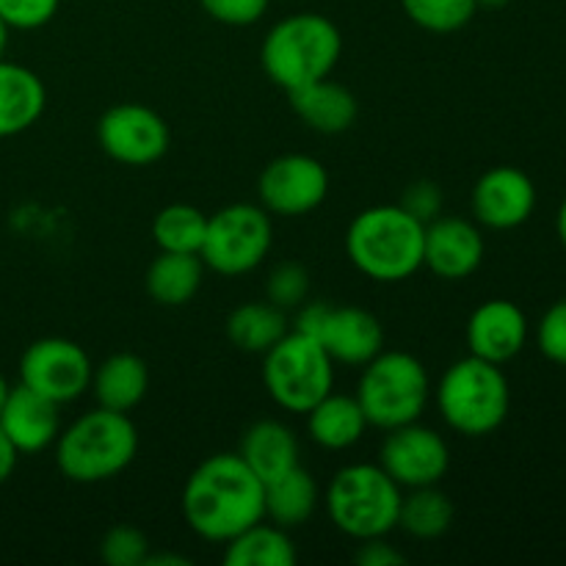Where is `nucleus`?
<instances>
[{"label":"nucleus","mask_w":566,"mask_h":566,"mask_svg":"<svg viewBox=\"0 0 566 566\" xmlns=\"http://www.w3.org/2000/svg\"><path fill=\"white\" fill-rule=\"evenodd\" d=\"M99 407L114 412H130L144 401L149 390V368L138 354L119 352L92 370V387Z\"/></svg>","instance_id":"4be33fe9"},{"label":"nucleus","mask_w":566,"mask_h":566,"mask_svg":"<svg viewBox=\"0 0 566 566\" xmlns=\"http://www.w3.org/2000/svg\"><path fill=\"white\" fill-rule=\"evenodd\" d=\"M61 0H0V20L17 31H33L48 25Z\"/></svg>","instance_id":"72a5a7b5"},{"label":"nucleus","mask_w":566,"mask_h":566,"mask_svg":"<svg viewBox=\"0 0 566 566\" xmlns=\"http://www.w3.org/2000/svg\"><path fill=\"white\" fill-rule=\"evenodd\" d=\"M315 509H318V484L302 464L263 484V520L280 528H298L313 517Z\"/></svg>","instance_id":"b1692460"},{"label":"nucleus","mask_w":566,"mask_h":566,"mask_svg":"<svg viewBox=\"0 0 566 566\" xmlns=\"http://www.w3.org/2000/svg\"><path fill=\"white\" fill-rule=\"evenodd\" d=\"M97 144L116 164L149 166L164 158L171 133L158 111L138 103H119L99 116Z\"/></svg>","instance_id":"ddd939ff"},{"label":"nucleus","mask_w":566,"mask_h":566,"mask_svg":"<svg viewBox=\"0 0 566 566\" xmlns=\"http://www.w3.org/2000/svg\"><path fill=\"white\" fill-rule=\"evenodd\" d=\"M274 227L263 205H227L216 216H208L202 258L205 269L221 276H241L258 269L271 252Z\"/></svg>","instance_id":"1a4fd4ad"},{"label":"nucleus","mask_w":566,"mask_h":566,"mask_svg":"<svg viewBox=\"0 0 566 566\" xmlns=\"http://www.w3.org/2000/svg\"><path fill=\"white\" fill-rule=\"evenodd\" d=\"M287 335L285 310L271 302H247L227 318V337L247 354H265Z\"/></svg>","instance_id":"bb28decb"},{"label":"nucleus","mask_w":566,"mask_h":566,"mask_svg":"<svg viewBox=\"0 0 566 566\" xmlns=\"http://www.w3.org/2000/svg\"><path fill=\"white\" fill-rule=\"evenodd\" d=\"M470 208L486 230H517L534 216L536 186L517 166H495L473 186Z\"/></svg>","instance_id":"2eb2a0df"},{"label":"nucleus","mask_w":566,"mask_h":566,"mask_svg":"<svg viewBox=\"0 0 566 566\" xmlns=\"http://www.w3.org/2000/svg\"><path fill=\"white\" fill-rule=\"evenodd\" d=\"M326 193H329V171L313 155H280L260 171L258 197L271 216L282 219L307 216L324 205Z\"/></svg>","instance_id":"f8f14e48"},{"label":"nucleus","mask_w":566,"mask_h":566,"mask_svg":"<svg viewBox=\"0 0 566 566\" xmlns=\"http://www.w3.org/2000/svg\"><path fill=\"white\" fill-rule=\"evenodd\" d=\"M208 232V216L186 202L166 205L153 221V238L160 252L199 254Z\"/></svg>","instance_id":"c85d7f7f"},{"label":"nucleus","mask_w":566,"mask_h":566,"mask_svg":"<svg viewBox=\"0 0 566 566\" xmlns=\"http://www.w3.org/2000/svg\"><path fill=\"white\" fill-rule=\"evenodd\" d=\"M180 506L188 528L199 539L227 545L263 520V481L238 453H216L188 475Z\"/></svg>","instance_id":"f257e3e1"},{"label":"nucleus","mask_w":566,"mask_h":566,"mask_svg":"<svg viewBox=\"0 0 566 566\" xmlns=\"http://www.w3.org/2000/svg\"><path fill=\"white\" fill-rule=\"evenodd\" d=\"M354 562L359 566H403L407 564V556L398 553L392 545H387L385 536H374V539L359 542L357 553H354Z\"/></svg>","instance_id":"e433bc0d"},{"label":"nucleus","mask_w":566,"mask_h":566,"mask_svg":"<svg viewBox=\"0 0 566 566\" xmlns=\"http://www.w3.org/2000/svg\"><path fill=\"white\" fill-rule=\"evenodd\" d=\"M536 346L542 357L566 368V298H558L545 310L536 326Z\"/></svg>","instance_id":"473e14b6"},{"label":"nucleus","mask_w":566,"mask_h":566,"mask_svg":"<svg viewBox=\"0 0 566 566\" xmlns=\"http://www.w3.org/2000/svg\"><path fill=\"white\" fill-rule=\"evenodd\" d=\"M205 280V263L199 254L160 252L149 263L144 285L149 298L160 307H182L199 293Z\"/></svg>","instance_id":"393cba45"},{"label":"nucleus","mask_w":566,"mask_h":566,"mask_svg":"<svg viewBox=\"0 0 566 566\" xmlns=\"http://www.w3.org/2000/svg\"><path fill=\"white\" fill-rule=\"evenodd\" d=\"M398 205H401L403 210H409L415 219H420L423 224H429V221H434L437 216H440L442 191H440V186H437V182L418 180V182H412L407 191H403L401 202H398Z\"/></svg>","instance_id":"c9c22d12"},{"label":"nucleus","mask_w":566,"mask_h":566,"mask_svg":"<svg viewBox=\"0 0 566 566\" xmlns=\"http://www.w3.org/2000/svg\"><path fill=\"white\" fill-rule=\"evenodd\" d=\"M0 431L17 453H39L53 446L61 434L59 403L39 396L31 387H11L0 412Z\"/></svg>","instance_id":"a211bd4d"},{"label":"nucleus","mask_w":566,"mask_h":566,"mask_svg":"<svg viewBox=\"0 0 566 566\" xmlns=\"http://www.w3.org/2000/svg\"><path fill=\"white\" fill-rule=\"evenodd\" d=\"M429 398V370L415 354L379 352L359 376L357 401L374 429L390 431L415 423L423 418Z\"/></svg>","instance_id":"423d86ee"},{"label":"nucleus","mask_w":566,"mask_h":566,"mask_svg":"<svg viewBox=\"0 0 566 566\" xmlns=\"http://www.w3.org/2000/svg\"><path fill=\"white\" fill-rule=\"evenodd\" d=\"M17 448L11 446L9 440H6V434L0 431V484H6V481L11 479V473H14L17 468Z\"/></svg>","instance_id":"4c0bfd02"},{"label":"nucleus","mask_w":566,"mask_h":566,"mask_svg":"<svg viewBox=\"0 0 566 566\" xmlns=\"http://www.w3.org/2000/svg\"><path fill=\"white\" fill-rule=\"evenodd\" d=\"M409 22L429 33H457L479 11L475 0H401Z\"/></svg>","instance_id":"c756f323"},{"label":"nucleus","mask_w":566,"mask_h":566,"mask_svg":"<svg viewBox=\"0 0 566 566\" xmlns=\"http://www.w3.org/2000/svg\"><path fill=\"white\" fill-rule=\"evenodd\" d=\"M451 497L434 486H418L401 495L398 506V528L415 539H440L453 525Z\"/></svg>","instance_id":"cd10ccee"},{"label":"nucleus","mask_w":566,"mask_h":566,"mask_svg":"<svg viewBox=\"0 0 566 566\" xmlns=\"http://www.w3.org/2000/svg\"><path fill=\"white\" fill-rule=\"evenodd\" d=\"M304 415H307L310 440L324 451H348L368 431V418H365L357 396H343V392L332 390Z\"/></svg>","instance_id":"412c9836"},{"label":"nucleus","mask_w":566,"mask_h":566,"mask_svg":"<svg viewBox=\"0 0 566 566\" xmlns=\"http://www.w3.org/2000/svg\"><path fill=\"white\" fill-rule=\"evenodd\" d=\"M468 348L473 357L506 365L528 343V318L509 298H490L468 321Z\"/></svg>","instance_id":"f3484780"},{"label":"nucleus","mask_w":566,"mask_h":566,"mask_svg":"<svg viewBox=\"0 0 566 566\" xmlns=\"http://www.w3.org/2000/svg\"><path fill=\"white\" fill-rule=\"evenodd\" d=\"M307 293H310L307 269L293 263V260L276 265V269L269 274V282H265V296H269V302L280 310L298 307V304L307 298Z\"/></svg>","instance_id":"2f4dec72"},{"label":"nucleus","mask_w":566,"mask_h":566,"mask_svg":"<svg viewBox=\"0 0 566 566\" xmlns=\"http://www.w3.org/2000/svg\"><path fill=\"white\" fill-rule=\"evenodd\" d=\"M238 457L260 481H271L298 464V440L280 420H258L247 429Z\"/></svg>","instance_id":"5701e85b"},{"label":"nucleus","mask_w":566,"mask_h":566,"mask_svg":"<svg viewBox=\"0 0 566 566\" xmlns=\"http://www.w3.org/2000/svg\"><path fill=\"white\" fill-rule=\"evenodd\" d=\"M484 260V235L479 224L459 216H437L426 224L423 265L446 282H462Z\"/></svg>","instance_id":"dca6fc26"},{"label":"nucleus","mask_w":566,"mask_h":566,"mask_svg":"<svg viewBox=\"0 0 566 566\" xmlns=\"http://www.w3.org/2000/svg\"><path fill=\"white\" fill-rule=\"evenodd\" d=\"M401 495V486L381 470V464H348L329 481L326 512L340 534L365 542L398 528Z\"/></svg>","instance_id":"0eeeda50"},{"label":"nucleus","mask_w":566,"mask_h":566,"mask_svg":"<svg viewBox=\"0 0 566 566\" xmlns=\"http://www.w3.org/2000/svg\"><path fill=\"white\" fill-rule=\"evenodd\" d=\"M379 464L401 490L434 486L451 468L448 442L420 420L387 431L379 448Z\"/></svg>","instance_id":"4468645a"},{"label":"nucleus","mask_w":566,"mask_h":566,"mask_svg":"<svg viewBox=\"0 0 566 566\" xmlns=\"http://www.w3.org/2000/svg\"><path fill=\"white\" fill-rule=\"evenodd\" d=\"M149 556V539L133 525H114L99 542V558L108 566H144Z\"/></svg>","instance_id":"7c9ffc66"},{"label":"nucleus","mask_w":566,"mask_h":566,"mask_svg":"<svg viewBox=\"0 0 566 566\" xmlns=\"http://www.w3.org/2000/svg\"><path fill=\"white\" fill-rule=\"evenodd\" d=\"M296 547L285 528L260 520L224 545L227 566H293Z\"/></svg>","instance_id":"a878e982"},{"label":"nucleus","mask_w":566,"mask_h":566,"mask_svg":"<svg viewBox=\"0 0 566 566\" xmlns=\"http://www.w3.org/2000/svg\"><path fill=\"white\" fill-rule=\"evenodd\" d=\"M9 392H11L9 381H6V376L0 374V412H3V403H6V398H9Z\"/></svg>","instance_id":"79ce46f5"},{"label":"nucleus","mask_w":566,"mask_h":566,"mask_svg":"<svg viewBox=\"0 0 566 566\" xmlns=\"http://www.w3.org/2000/svg\"><path fill=\"white\" fill-rule=\"evenodd\" d=\"M48 92L36 72L0 59V138L25 133L39 122Z\"/></svg>","instance_id":"aec40b11"},{"label":"nucleus","mask_w":566,"mask_h":566,"mask_svg":"<svg viewBox=\"0 0 566 566\" xmlns=\"http://www.w3.org/2000/svg\"><path fill=\"white\" fill-rule=\"evenodd\" d=\"M296 329L315 337L335 365L365 368L385 352V329L379 318L363 307H332L313 302L298 313Z\"/></svg>","instance_id":"9d476101"},{"label":"nucleus","mask_w":566,"mask_h":566,"mask_svg":"<svg viewBox=\"0 0 566 566\" xmlns=\"http://www.w3.org/2000/svg\"><path fill=\"white\" fill-rule=\"evenodd\" d=\"M92 359L66 337H42L25 348L20 359V385L39 396L61 403H72L92 387Z\"/></svg>","instance_id":"9b49d317"},{"label":"nucleus","mask_w":566,"mask_h":566,"mask_svg":"<svg viewBox=\"0 0 566 566\" xmlns=\"http://www.w3.org/2000/svg\"><path fill=\"white\" fill-rule=\"evenodd\" d=\"M442 420L462 437H486L503 426L512 390L501 365L468 354L442 374L437 385Z\"/></svg>","instance_id":"39448f33"},{"label":"nucleus","mask_w":566,"mask_h":566,"mask_svg":"<svg viewBox=\"0 0 566 566\" xmlns=\"http://www.w3.org/2000/svg\"><path fill=\"white\" fill-rule=\"evenodd\" d=\"M426 224L401 205H376L348 224L346 252L374 282H403L423 269Z\"/></svg>","instance_id":"f03ea898"},{"label":"nucleus","mask_w":566,"mask_h":566,"mask_svg":"<svg viewBox=\"0 0 566 566\" xmlns=\"http://www.w3.org/2000/svg\"><path fill=\"white\" fill-rule=\"evenodd\" d=\"M343 53V36L332 20L315 11L287 14L265 33L260 64L271 83L287 94L329 77Z\"/></svg>","instance_id":"7ed1b4c3"},{"label":"nucleus","mask_w":566,"mask_h":566,"mask_svg":"<svg viewBox=\"0 0 566 566\" xmlns=\"http://www.w3.org/2000/svg\"><path fill=\"white\" fill-rule=\"evenodd\" d=\"M479 3V9H503V6H509L512 0H475Z\"/></svg>","instance_id":"a19ab883"},{"label":"nucleus","mask_w":566,"mask_h":566,"mask_svg":"<svg viewBox=\"0 0 566 566\" xmlns=\"http://www.w3.org/2000/svg\"><path fill=\"white\" fill-rule=\"evenodd\" d=\"M9 31H11V28L6 25L3 20H0V59H3L6 48H9Z\"/></svg>","instance_id":"ea45409f"},{"label":"nucleus","mask_w":566,"mask_h":566,"mask_svg":"<svg viewBox=\"0 0 566 566\" xmlns=\"http://www.w3.org/2000/svg\"><path fill=\"white\" fill-rule=\"evenodd\" d=\"M263 385L276 407L304 415L335 387V363L315 337L293 329L263 354Z\"/></svg>","instance_id":"6e6552de"},{"label":"nucleus","mask_w":566,"mask_h":566,"mask_svg":"<svg viewBox=\"0 0 566 566\" xmlns=\"http://www.w3.org/2000/svg\"><path fill=\"white\" fill-rule=\"evenodd\" d=\"M556 232H558V241H562L566 249V197H564L562 208H558V216H556Z\"/></svg>","instance_id":"58836bf2"},{"label":"nucleus","mask_w":566,"mask_h":566,"mask_svg":"<svg viewBox=\"0 0 566 566\" xmlns=\"http://www.w3.org/2000/svg\"><path fill=\"white\" fill-rule=\"evenodd\" d=\"M199 6L210 20L221 22V25L247 28L269 11L271 0H199Z\"/></svg>","instance_id":"f704fd0d"},{"label":"nucleus","mask_w":566,"mask_h":566,"mask_svg":"<svg viewBox=\"0 0 566 566\" xmlns=\"http://www.w3.org/2000/svg\"><path fill=\"white\" fill-rule=\"evenodd\" d=\"M291 105L310 130L324 133V136L346 133L359 114L357 97L343 83L329 81V77H321L291 92Z\"/></svg>","instance_id":"6ab92c4d"},{"label":"nucleus","mask_w":566,"mask_h":566,"mask_svg":"<svg viewBox=\"0 0 566 566\" xmlns=\"http://www.w3.org/2000/svg\"><path fill=\"white\" fill-rule=\"evenodd\" d=\"M138 431L125 412L97 407L66 426L55 440V464L75 484H99L133 464Z\"/></svg>","instance_id":"20e7f679"}]
</instances>
